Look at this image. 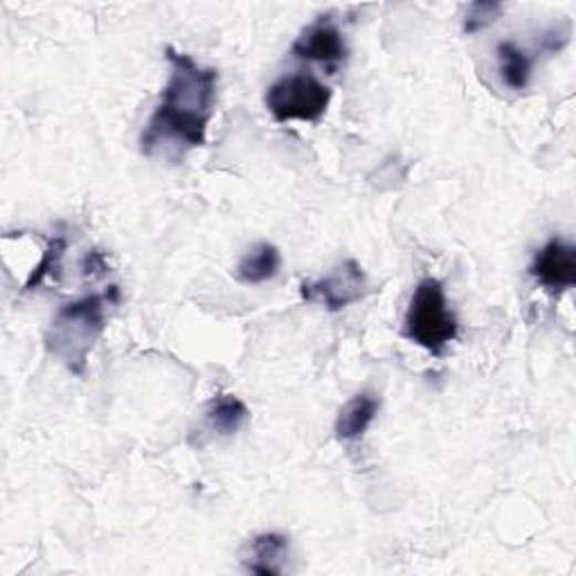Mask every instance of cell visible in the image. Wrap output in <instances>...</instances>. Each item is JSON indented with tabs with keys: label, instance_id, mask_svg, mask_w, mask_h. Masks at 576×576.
I'll use <instances>...</instances> for the list:
<instances>
[{
	"label": "cell",
	"instance_id": "cell-1",
	"mask_svg": "<svg viewBox=\"0 0 576 576\" xmlns=\"http://www.w3.org/2000/svg\"><path fill=\"white\" fill-rule=\"evenodd\" d=\"M165 54L172 75L158 109L140 137L144 156H156L158 150L169 144L183 150L203 147L214 115L219 72L198 65L189 54L176 52L172 45L165 48Z\"/></svg>",
	"mask_w": 576,
	"mask_h": 576
},
{
	"label": "cell",
	"instance_id": "cell-2",
	"mask_svg": "<svg viewBox=\"0 0 576 576\" xmlns=\"http://www.w3.org/2000/svg\"><path fill=\"white\" fill-rule=\"evenodd\" d=\"M117 286H111L106 294H93L78 302L63 305L45 333V349L63 363L72 374L82 377L89 366V356L95 342L106 329V309L117 305Z\"/></svg>",
	"mask_w": 576,
	"mask_h": 576
},
{
	"label": "cell",
	"instance_id": "cell-3",
	"mask_svg": "<svg viewBox=\"0 0 576 576\" xmlns=\"http://www.w3.org/2000/svg\"><path fill=\"white\" fill-rule=\"evenodd\" d=\"M457 333L460 325L455 313L449 309L444 284L435 277H423L410 298L403 336L432 356H444Z\"/></svg>",
	"mask_w": 576,
	"mask_h": 576
},
{
	"label": "cell",
	"instance_id": "cell-4",
	"mask_svg": "<svg viewBox=\"0 0 576 576\" xmlns=\"http://www.w3.org/2000/svg\"><path fill=\"white\" fill-rule=\"evenodd\" d=\"M266 109L277 122H318L331 102V89L311 75H288L266 91Z\"/></svg>",
	"mask_w": 576,
	"mask_h": 576
},
{
	"label": "cell",
	"instance_id": "cell-5",
	"mask_svg": "<svg viewBox=\"0 0 576 576\" xmlns=\"http://www.w3.org/2000/svg\"><path fill=\"white\" fill-rule=\"evenodd\" d=\"M368 294V277L363 266L356 259H344L336 264L322 279L302 281V298L307 302L322 305L327 311L338 313Z\"/></svg>",
	"mask_w": 576,
	"mask_h": 576
},
{
	"label": "cell",
	"instance_id": "cell-6",
	"mask_svg": "<svg viewBox=\"0 0 576 576\" xmlns=\"http://www.w3.org/2000/svg\"><path fill=\"white\" fill-rule=\"evenodd\" d=\"M532 277L549 294H563L576 286V248L565 239H549L529 266Z\"/></svg>",
	"mask_w": 576,
	"mask_h": 576
},
{
	"label": "cell",
	"instance_id": "cell-7",
	"mask_svg": "<svg viewBox=\"0 0 576 576\" xmlns=\"http://www.w3.org/2000/svg\"><path fill=\"white\" fill-rule=\"evenodd\" d=\"M291 52L298 59L318 61V63H340L347 59V45L340 34V30L329 19H318L309 28L302 30V34L296 39Z\"/></svg>",
	"mask_w": 576,
	"mask_h": 576
},
{
	"label": "cell",
	"instance_id": "cell-8",
	"mask_svg": "<svg viewBox=\"0 0 576 576\" xmlns=\"http://www.w3.org/2000/svg\"><path fill=\"white\" fill-rule=\"evenodd\" d=\"M381 401L372 392H360L351 397L336 419V438L340 442H356L368 432V428L379 416Z\"/></svg>",
	"mask_w": 576,
	"mask_h": 576
},
{
	"label": "cell",
	"instance_id": "cell-9",
	"mask_svg": "<svg viewBox=\"0 0 576 576\" xmlns=\"http://www.w3.org/2000/svg\"><path fill=\"white\" fill-rule=\"evenodd\" d=\"M250 410L235 394L214 397L205 408V425L219 438H233L248 423Z\"/></svg>",
	"mask_w": 576,
	"mask_h": 576
},
{
	"label": "cell",
	"instance_id": "cell-10",
	"mask_svg": "<svg viewBox=\"0 0 576 576\" xmlns=\"http://www.w3.org/2000/svg\"><path fill=\"white\" fill-rule=\"evenodd\" d=\"M288 558V538L284 534H259L250 543L246 567L253 574L279 576L284 572V560Z\"/></svg>",
	"mask_w": 576,
	"mask_h": 576
},
{
	"label": "cell",
	"instance_id": "cell-11",
	"mask_svg": "<svg viewBox=\"0 0 576 576\" xmlns=\"http://www.w3.org/2000/svg\"><path fill=\"white\" fill-rule=\"evenodd\" d=\"M281 268V255L272 244H257L237 264V279L248 286L266 284L277 277Z\"/></svg>",
	"mask_w": 576,
	"mask_h": 576
},
{
	"label": "cell",
	"instance_id": "cell-12",
	"mask_svg": "<svg viewBox=\"0 0 576 576\" xmlns=\"http://www.w3.org/2000/svg\"><path fill=\"white\" fill-rule=\"evenodd\" d=\"M495 52H497L502 82L514 91H525L529 86L532 70H534V59L529 56V52L514 41H500Z\"/></svg>",
	"mask_w": 576,
	"mask_h": 576
},
{
	"label": "cell",
	"instance_id": "cell-13",
	"mask_svg": "<svg viewBox=\"0 0 576 576\" xmlns=\"http://www.w3.org/2000/svg\"><path fill=\"white\" fill-rule=\"evenodd\" d=\"M65 248H68V244H65L63 237H54V239L48 244V248H45V253H43V259H41L39 266L32 270V275H30V279H28V284H25V291H34L37 286H41V284L45 281V277L56 275V272L61 270V259H63Z\"/></svg>",
	"mask_w": 576,
	"mask_h": 576
},
{
	"label": "cell",
	"instance_id": "cell-14",
	"mask_svg": "<svg viewBox=\"0 0 576 576\" xmlns=\"http://www.w3.org/2000/svg\"><path fill=\"white\" fill-rule=\"evenodd\" d=\"M502 12H504V6L497 3V0H480V3H473L466 12L464 32L475 34V32L488 28Z\"/></svg>",
	"mask_w": 576,
	"mask_h": 576
},
{
	"label": "cell",
	"instance_id": "cell-15",
	"mask_svg": "<svg viewBox=\"0 0 576 576\" xmlns=\"http://www.w3.org/2000/svg\"><path fill=\"white\" fill-rule=\"evenodd\" d=\"M543 48L547 52H558L567 41H569V28L565 30H549L547 34H543Z\"/></svg>",
	"mask_w": 576,
	"mask_h": 576
},
{
	"label": "cell",
	"instance_id": "cell-16",
	"mask_svg": "<svg viewBox=\"0 0 576 576\" xmlns=\"http://www.w3.org/2000/svg\"><path fill=\"white\" fill-rule=\"evenodd\" d=\"M106 270V264H104V257H102V253H91L89 257H86V261H84V272L86 275H93V272H104Z\"/></svg>",
	"mask_w": 576,
	"mask_h": 576
}]
</instances>
